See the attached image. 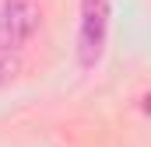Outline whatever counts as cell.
<instances>
[{
	"instance_id": "1",
	"label": "cell",
	"mask_w": 151,
	"mask_h": 147,
	"mask_svg": "<svg viewBox=\"0 0 151 147\" xmlns=\"http://www.w3.org/2000/svg\"><path fill=\"white\" fill-rule=\"evenodd\" d=\"M106 35H109V0H81V28H77L81 67H95L102 60Z\"/></svg>"
},
{
	"instance_id": "2",
	"label": "cell",
	"mask_w": 151,
	"mask_h": 147,
	"mask_svg": "<svg viewBox=\"0 0 151 147\" xmlns=\"http://www.w3.org/2000/svg\"><path fill=\"white\" fill-rule=\"evenodd\" d=\"M39 28V7L32 0H4L0 7V49H21Z\"/></svg>"
},
{
	"instance_id": "3",
	"label": "cell",
	"mask_w": 151,
	"mask_h": 147,
	"mask_svg": "<svg viewBox=\"0 0 151 147\" xmlns=\"http://www.w3.org/2000/svg\"><path fill=\"white\" fill-rule=\"evenodd\" d=\"M141 109H144V112L151 116V95H144V102H141Z\"/></svg>"
}]
</instances>
